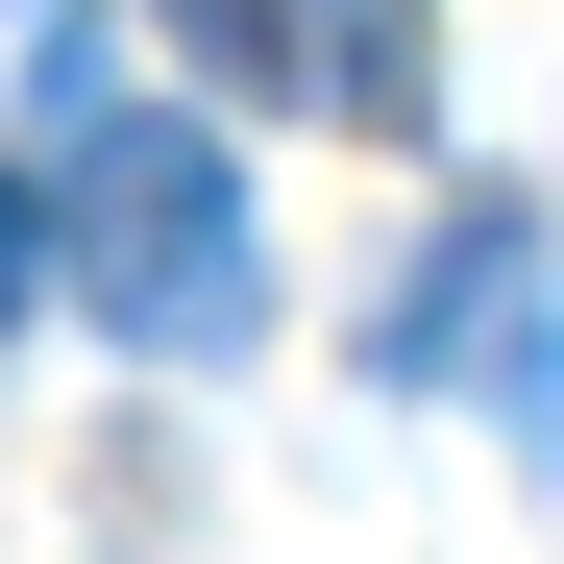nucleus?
<instances>
[{
	"label": "nucleus",
	"mask_w": 564,
	"mask_h": 564,
	"mask_svg": "<svg viewBox=\"0 0 564 564\" xmlns=\"http://www.w3.org/2000/svg\"><path fill=\"white\" fill-rule=\"evenodd\" d=\"M50 270H74L148 368H246V344H270V221H246L221 123H172V99H74V123H50Z\"/></svg>",
	"instance_id": "f257e3e1"
},
{
	"label": "nucleus",
	"mask_w": 564,
	"mask_h": 564,
	"mask_svg": "<svg viewBox=\"0 0 564 564\" xmlns=\"http://www.w3.org/2000/svg\"><path fill=\"white\" fill-rule=\"evenodd\" d=\"M246 99H319V123H368V148H417L442 123V25L417 0H172Z\"/></svg>",
	"instance_id": "f03ea898"
},
{
	"label": "nucleus",
	"mask_w": 564,
	"mask_h": 564,
	"mask_svg": "<svg viewBox=\"0 0 564 564\" xmlns=\"http://www.w3.org/2000/svg\"><path fill=\"white\" fill-rule=\"evenodd\" d=\"M25 295H50V197L0 172V319H25Z\"/></svg>",
	"instance_id": "39448f33"
},
{
	"label": "nucleus",
	"mask_w": 564,
	"mask_h": 564,
	"mask_svg": "<svg viewBox=\"0 0 564 564\" xmlns=\"http://www.w3.org/2000/svg\"><path fill=\"white\" fill-rule=\"evenodd\" d=\"M516 295H540V221H516V197H466V221L417 246V295L368 319V368H466V344H491Z\"/></svg>",
	"instance_id": "7ed1b4c3"
},
{
	"label": "nucleus",
	"mask_w": 564,
	"mask_h": 564,
	"mask_svg": "<svg viewBox=\"0 0 564 564\" xmlns=\"http://www.w3.org/2000/svg\"><path fill=\"white\" fill-rule=\"evenodd\" d=\"M491 393H516V442L564 466V319H540V295H516V368H491Z\"/></svg>",
	"instance_id": "20e7f679"
}]
</instances>
